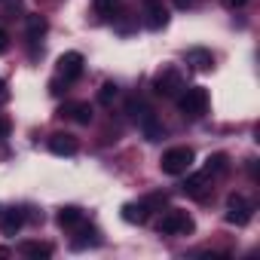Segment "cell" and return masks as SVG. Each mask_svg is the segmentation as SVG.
Here are the masks:
<instances>
[{
	"label": "cell",
	"mask_w": 260,
	"mask_h": 260,
	"mask_svg": "<svg viewBox=\"0 0 260 260\" xmlns=\"http://www.w3.org/2000/svg\"><path fill=\"white\" fill-rule=\"evenodd\" d=\"M19 251H22L28 260H49V257H52V245H49V242H22Z\"/></svg>",
	"instance_id": "2e32d148"
},
{
	"label": "cell",
	"mask_w": 260,
	"mask_h": 260,
	"mask_svg": "<svg viewBox=\"0 0 260 260\" xmlns=\"http://www.w3.org/2000/svg\"><path fill=\"white\" fill-rule=\"evenodd\" d=\"M230 169V156L226 153H211L208 159H205V172L208 175H223Z\"/></svg>",
	"instance_id": "ffe728a7"
},
{
	"label": "cell",
	"mask_w": 260,
	"mask_h": 260,
	"mask_svg": "<svg viewBox=\"0 0 260 260\" xmlns=\"http://www.w3.org/2000/svg\"><path fill=\"white\" fill-rule=\"evenodd\" d=\"M10 98H13V92H10V83L0 77V104H10Z\"/></svg>",
	"instance_id": "cb8c5ba5"
},
{
	"label": "cell",
	"mask_w": 260,
	"mask_h": 260,
	"mask_svg": "<svg viewBox=\"0 0 260 260\" xmlns=\"http://www.w3.org/2000/svg\"><path fill=\"white\" fill-rule=\"evenodd\" d=\"M22 226H25V211H19V208L0 211V233L4 236H19Z\"/></svg>",
	"instance_id": "4fadbf2b"
},
{
	"label": "cell",
	"mask_w": 260,
	"mask_h": 260,
	"mask_svg": "<svg viewBox=\"0 0 260 260\" xmlns=\"http://www.w3.org/2000/svg\"><path fill=\"white\" fill-rule=\"evenodd\" d=\"M83 68H86V58L80 55V52H64V55H58V64H55V71H58V77L64 80V83H74V80H80L83 77Z\"/></svg>",
	"instance_id": "8992f818"
},
{
	"label": "cell",
	"mask_w": 260,
	"mask_h": 260,
	"mask_svg": "<svg viewBox=\"0 0 260 260\" xmlns=\"http://www.w3.org/2000/svg\"><path fill=\"white\" fill-rule=\"evenodd\" d=\"M184 74L175 68V64H162L156 74H153V92L162 95V98H178L184 92Z\"/></svg>",
	"instance_id": "7a4b0ae2"
},
{
	"label": "cell",
	"mask_w": 260,
	"mask_h": 260,
	"mask_svg": "<svg viewBox=\"0 0 260 260\" xmlns=\"http://www.w3.org/2000/svg\"><path fill=\"white\" fill-rule=\"evenodd\" d=\"M220 4L226 7V10H242V7H248L251 0H220Z\"/></svg>",
	"instance_id": "484cf974"
},
{
	"label": "cell",
	"mask_w": 260,
	"mask_h": 260,
	"mask_svg": "<svg viewBox=\"0 0 260 260\" xmlns=\"http://www.w3.org/2000/svg\"><path fill=\"white\" fill-rule=\"evenodd\" d=\"M175 7H178V10H193L196 0H175Z\"/></svg>",
	"instance_id": "83f0119b"
},
{
	"label": "cell",
	"mask_w": 260,
	"mask_h": 260,
	"mask_svg": "<svg viewBox=\"0 0 260 260\" xmlns=\"http://www.w3.org/2000/svg\"><path fill=\"white\" fill-rule=\"evenodd\" d=\"M193 159H196V153H193L190 147H169V150L162 153V159H159V169H162L166 175L178 178V175H187V172L193 169Z\"/></svg>",
	"instance_id": "277c9868"
},
{
	"label": "cell",
	"mask_w": 260,
	"mask_h": 260,
	"mask_svg": "<svg viewBox=\"0 0 260 260\" xmlns=\"http://www.w3.org/2000/svg\"><path fill=\"white\" fill-rule=\"evenodd\" d=\"M141 202H144L150 211H153V208H162V205H166V193H153V196H147V199H141Z\"/></svg>",
	"instance_id": "603a6c76"
},
{
	"label": "cell",
	"mask_w": 260,
	"mask_h": 260,
	"mask_svg": "<svg viewBox=\"0 0 260 260\" xmlns=\"http://www.w3.org/2000/svg\"><path fill=\"white\" fill-rule=\"evenodd\" d=\"M58 116L61 119H74L80 125H89L92 122V107H89V101H64L58 107Z\"/></svg>",
	"instance_id": "ba28073f"
},
{
	"label": "cell",
	"mask_w": 260,
	"mask_h": 260,
	"mask_svg": "<svg viewBox=\"0 0 260 260\" xmlns=\"http://www.w3.org/2000/svg\"><path fill=\"white\" fill-rule=\"evenodd\" d=\"M226 223H236V226H248L251 223V217H254V205L245 199V196H239V193H233L230 199H226Z\"/></svg>",
	"instance_id": "5b68a950"
},
{
	"label": "cell",
	"mask_w": 260,
	"mask_h": 260,
	"mask_svg": "<svg viewBox=\"0 0 260 260\" xmlns=\"http://www.w3.org/2000/svg\"><path fill=\"white\" fill-rule=\"evenodd\" d=\"M95 245H101V233H98L95 226L80 223V226H77V236L71 239V248H74V251H86V248H95Z\"/></svg>",
	"instance_id": "7c38bea8"
},
{
	"label": "cell",
	"mask_w": 260,
	"mask_h": 260,
	"mask_svg": "<svg viewBox=\"0 0 260 260\" xmlns=\"http://www.w3.org/2000/svg\"><path fill=\"white\" fill-rule=\"evenodd\" d=\"M10 132H13V122H10L7 116H0V141L10 138Z\"/></svg>",
	"instance_id": "d4e9b609"
},
{
	"label": "cell",
	"mask_w": 260,
	"mask_h": 260,
	"mask_svg": "<svg viewBox=\"0 0 260 260\" xmlns=\"http://www.w3.org/2000/svg\"><path fill=\"white\" fill-rule=\"evenodd\" d=\"M7 52H10V34L0 28V55H7Z\"/></svg>",
	"instance_id": "4316f807"
},
{
	"label": "cell",
	"mask_w": 260,
	"mask_h": 260,
	"mask_svg": "<svg viewBox=\"0 0 260 260\" xmlns=\"http://www.w3.org/2000/svg\"><path fill=\"white\" fill-rule=\"evenodd\" d=\"M208 89L205 86H184V92L178 95V110L187 116V119H202L208 113Z\"/></svg>",
	"instance_id": "6da1fadb"
},
{
	"label": "cell",
	"mask_w": 260,
	"mask_h": 260,
	"mask_svg": "<svg viewBox=\"0 0 260 260\" xmlns=\"http://www.w3.org/2000/svg\"><path fill=\"white\" fill-rule=\"evenodd\" d=\"M125 113H128V116H132L135 122H141L144 116H150V113H153V107H150V104H147L144 98H138V95H132V98H128V101H125Z\"/></svg>",
	"instance_id": "ac0fdd59"
},
{
	"label": "cell",
	"mask_w": 260,
	"mask_h": 260,
	"mask_svg": "<svg viewBox=\"0 0 260 260\" xmlns=\"http://www.w3.org/2000/svg\"><path fill=\"white\" fill-rule=\"evenodd\" d=\"M55 223H58L61 230H77L80 223H86V214H83V208H77V205H64V208H58Z\"/></svg>",
	"instance_id": "5bb4252c"
},
{
	"label": "cell",
	"mask_w": 260,
	"mask_h": 260,
	"mask_svg": "<svg viewBox=\"0 0 260 260\" xmlns=\"http://www.w3.org/2000/svg\"><path fill=\"white\" fill-rule=\"evenodd\" d=\"M150 217V208L144 202H125L122 205V220L125 223H147Z\"/></svg>",
	"instance_id": "9a60e30c"
},
{
	"label": "cell",
	"mask_w": 260,
	"mask_h": 260,
	"mask_svg": "<svg viewBox=\"0 0 260 260\" xmlns=\"http://www.w3.org/2000/svg\"><path fill=\"white\" fill-rule=\"evenodd\" d=\"M144 25L150 31H162L169 25V10L162 7V0H144Z\"/></svg>",
	"instance_id": "52a82bcc"
},
{
	"label": "cell",
	"mask_w": 260,
	"mask_h": 260,
	"mask_svg": "<svg viewBox=\"0 0 260 260\" xmlns=\"http://www.w3.org/2000/svg\"><path fill=\"white\" fill-rule=\"evenodd\" d=\"M0 257H10V251H7V248H0Z\"/></svg>",
	"instance_id": "f1b7e54d"
},
{
	"label": "cell",
	"mask_w": 260,
	"mask_h": 260,
	"mask_svg": "<svg viewBox=\"0 0 260 260\" xmlns=\"http://www.w3.org/2000/svg\"><path fill=\"white\" fill-rule=\"evenodd\" d=\"M184 61H187L193 71H199V74H211V68H214V55H211V49H202V46L187 49V52H184Z\"/></svg>",
	"instance_id": "8fae6325"
},
{
	"label": "cell",
	"mask_w": 260,
	"mask_h": 260,
	"mask_svg": "<svg viewBox=\"0 0 260 260\" xmlns=\"http://www.w3.org/2000/svg\"><path fill=\"white\" fill-rule=\"evenodd\" d=\"M116 4H119V0H92V7H95V13L101 19H110L116 13Z\"/></svg>",
	"instance_id": "7402d4cb"
},
{
	"label": "cell",
	"mask_w": 260,
	"mask_h": 260,
	"mask_svg": "<svg viewBox=\"0 0 260 260\" xmlns=\"http://www.w3.org/2000/svg\"><path fill=\"white\" fill-rule=\"evenodd\" d=\"M193 217L184 211V208H169L159 220H156V233L159 236H187L193 233Z\"/></svg>",
	"instance_id": "3957f363"
},
{
	"label": "cell",
	"mask_w": 260,
	"mask_h": 260,
	"mask_svg": "<svg viewBox=\"0 0 260 260\" xmlns=\"http://www.w3.org/2000/svg\"><path fill=\"white\" fill-rule=\"evenodd\" d=\"M211 181H214V175H208L205 169L202 172H196V175H190L184 184H181V190L187 193V196H193V199H202L208 190H211Z\"/></svg>",
	"instance_id": "9c48e42d"
},
{
	"label": "cell",
	"mask_w": 260,
	"mask_h": 260,
	"mask_svg": "<svg viewBox=\"0 0 260 260\" xmlns=\"http://www.w3.org/2000/svg\"><path fill=\"white\" fill-rule=\"evenodd\" d=\"M116 95H119V86H116V83H110V80L98 89V101H101L104 107H107V104H113V98H116Z\"/></svg>",
	"instance_id": "44dd1931"
},
{
	"label": "cell",
	"mask_w": 260,
	"mask_h": 260,
	"mask_svg": "<svg viewBox=\"0 0 260 260\" xmlns=\"http://www.w3.org/2000/svg\"><path fill=\"white\" fill-rule=\"evenodd\" d=\"M138 125H141V132H144V138H147V141H162V138H166V125L156 119V113L144 116Z\"/></svg>",
	"instance_id": "e0dca14e"
},
{
	"label": "cell",
	"mask_w": 260,
	"mask_h": 260,
	"mask_svg": "<svg viewBox=\"0 0 260 260\" xmlns=\"http://www.w3.org/2000/svg\"><path fill=\"white\" fill-rule=\"evenodd\" d=\"M46 31H49V22L43 16H28V40L31 43H37Z\"/></svg>",
	"instance_id": "d6986e66"
},
{
	"label": "cell",
	"mask_w": 260,
	"mask_h": 260,
	"mask_svg": "<svg viewBox=\"0 0 260 260\" xmlns=\"http://www.w3.org/2000/svg\"><path fill=\"white\" fill-rule=\"evenodd\" d=\"M49 150L55 153V156H77V150H80V141L74 138V135H68V132H55V135H49Z\"/></svg>",
	"instance_id": "30bf717a"
}]
</instances>
